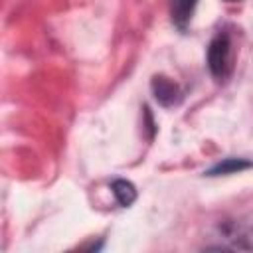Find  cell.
<instances>
[{
  "instance_id": "1",
  "label": "cell",
  "mask_w": 253,
  "mask_h": 253,
  "mask_svg": "<svg viewBox=\"0 0 253 253\" xmlns=\"http://www.w3.org/2000/svg\"><path fill=\"white\" fill-rule=\"evenodd\" d=\"M233 55H231V40L227 32L215 34V38L208 45V67L210 73L217 81H225L233 69Z\"/></svg>"
},
{
  "instance_id": "2",
  "label": "cell",
  "mask_w": 253,
  "mask_h": 253,
  "mask_svg": "<svg viewBox=\"0 0 253 253\" xmlns=\"http://www.w3.org/2000/svg\"><path fill=\"white\" fill-rule=\"evenodd\" d=\"M152 93L156 97V101L164 107H172L180 101V89L174 81L166 79V77H154L152 79Z\"/></svg>"
},
{
  "instance_id": "3",
  "label": "cell",
  "mask_w": 253,
  "mask_h": 253,
  "mask_svg": "<svg viewBox=\"0 0 253 253\" xmlns=\"http://www.w3.org/2000/svg\"><path fill=\"white\" fill-rule=\"evenodd\" d=\"M196 4L198 0H172V8H170V14H172V22L178 30H186V26L190 24L192 20V14L196 10Z\"/></svg>"
},
{
  "instance_id": "4",
  "label": "cell",
  "mask_w": 253,
  "mask_h": 253,
  "mask_svg": "<svg viewBox=\"0 0 253 253\" xmlns=\"http://www.w3.org/2000/svg\"><path fill=\"white\" fill-rule=\"evenodd\" d=\"M253 164L249 160H243V158H223L221 162H217L215 166H211L206 174L208 176H221V174H235V172H241L245 168H251Z\"/></svg>"
},
{
  "instance_id": "5",
  "label": "cell",
  "mask_w": 253,
  "mask_h": 253,
  "mask_svg": "<svg viewBox=\"0 0 253 253\" xmlns=\"http://www.w3.org/2000/svg\"><path fill=\"white\" fill-rule=\"evenodd\" d=\"M111 190H113V196L117 198V202L123 208H128L136 200V188L128 180H115L113 186H111Z\"/></svg>"
},
{
  "instance_id": "6",
  "label": "cell",
  "mask_w": 253,
  "mask_h": 253,
  "mask_svg": "<svg viewBox=\"0 0 253 253\" xmlns=\"http://www.w3.org/2000/svg\"><path fill=\"white\" fill-rule=\"evenodd\" d=\"M225 2H239V0H225Z\"/></svg>"
}]
</instances>
